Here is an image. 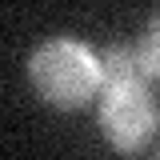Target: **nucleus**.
<instances>
[{
    "label": "nucleus",
    "mask_w": 160,
    "mask_h": 160,
    "mask_svg": "<svg viewBox=\"0 0 160 160\" xmlns=\"http://www.w3.org/2000/svg\"><path fill=\"white\" fill-rule=\"evenodd\" d=\"M28 80L40 100L52 108H84L92 96L104 92L100 56L72 36H48L28 56Z\"/></svg>",
    "instance_id": "f257e3e1"
},
{
    "label": "nucleus",
    "mask_w": 160,
    "mask_h": 160,
    "mask_svg": "<svg viewBox=\"0 0 160 160\" xmlns=\"http://www.w3.org/2000/svg\"><path fill=\"white\" fill-rule=\"evenodd\" d=\"M100 136L108 140L116 152L132 156L160 132V104L148 84H116L100 92Z\"/></svg>",
    "instance_id": "f03ea898"
},
{
    "label": "nucleus",
    "mask_w": 160,
    "mask_h": 160,
    "mask_svg": "<svg viewBox=\"0 0 160 160\" xmlns=\"http://www.w3.org/2000/svg\"><path fill=\"white\" fill-rule=\"evenodd\" d=\"M100 76H104V88H116V84H148L140 48L136 44H112V48H104L100 52Z\"/></svg>",
    "instance_id": "7ed1b4c3"
},
{
    "label": "nucleus",
    "mask_w": 160,
    "mask_h": 160,
    "mask_svg": "<svg viewBox=\"0 0 160 160\" xmlns=\"http://www.w3.org/2000/svg\"><path fill=\"white\" fill-rule=\"evenodd\" d=\"M136 48H140V60H144L148 80H160V8L148 16V24H144V32H140V40H136Z\"/></svg>",
    "instance_id": "20e7f679"
},
{
    "label": "nucleus",
    "mask_w": 160,
    "mask_h": 160,
    "mask_svg": "<svg viewBox=\"0 0 160 160\" xmlns=\"http://www.w3.org/2000/svg\"><path fill=\"white\" fill-rule=\"evenodd\" d=\"M152 160H160V148H156V156H152Z\"/></svg>",
    "instance_id": "39448f33"
}]
</instances>
